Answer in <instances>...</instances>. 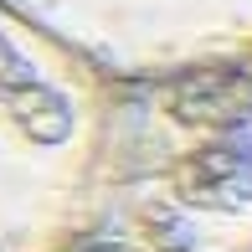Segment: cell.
<instances>
[{"mask_svg":"<svg viewBox=\"0 0 252 252\" xmlns=\"http://www.w3.org/2000/svg\"><path fill=\"white\" fill-rule=\"evenodd\" d=\"M103 242L252 252V57L124 83Z\"/></svg>","mask_w":252,"mask_h":252,"instance_id":"obj_1","label":"cell"},{"mask_svg":"<svg viewBox=\"0 0 252 252\" xmlns=\"http://www.w3.org/2000/svg\"><path fill=\"white\" fill-rule=\"evenodd\" d=\"M124 77L0 0V252L108 237Z\"/></svg>","mask_w":252,"mask_h":252,"instance_id":"obj_2","label":"cell"},{"mask_svg":"<svg viewBox=\"0 0 252 252\" xmlns=\"http://www.w3.org/2000/svg\"><path fill=\"white\" fill-rule=\"evenodd\" d=\"M113 77L139 83L252 57V0H5Z\"/></svg>","mask_w":252,"mask_h":252,"instance_id":"obj_3","label":"cell"},{"mask_svg":"<svg viewBox=\"0 0 252 252\" xmlns=\"http://www.w3.org/2000/svg\"><path fill=\"white\" fill-rule=\"evenodd\" d=\"M93 252H129V247H108V242H103V247H93Z\"/></svg>","mask_w":252,"mask_h":252,"instance_id":"obj_4","label":"cell"}]
</instances>
